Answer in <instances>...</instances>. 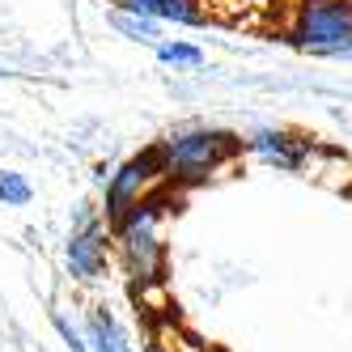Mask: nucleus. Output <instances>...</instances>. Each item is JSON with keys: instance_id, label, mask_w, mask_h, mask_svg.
I'll return each instance as SVG.
<instances>
[{"instance_id": "f257e3e1", "label": "nucleus", "mask_w": 352, "mask_h": 352, "mask_svg": "<svg viewBox=\"0 0 352 352\" xmlns=\"http://www.w3.org/2000/svg\"><path fill=\"white\" fill-rule=\"evenodd\" d=\"M170 204H179V191L157 187L148 199H140L136 208H128L119 221H111V246H115V263L123 267V276L132 280L136 297L148 289L166 285V267H170V250H166V234L162 225L174 212Z\"/></svg>"}, {"instance_id": "f03ea898", "label": "nucleus", "mask_w": 352, "mask_h": 352, "mask_svg": "<svg viewBox=\"0 0 352 352\" xmlns=\"http://www.w3.org/2000/svg\"><path fill=\"white\" fill-rule=\"evenodd\" d=\"M242 148L246 140L238 132L208 128V123H183V128H170L162 140H153L162 183L170 191H191L212 183L221 170H230L242 157Z\"/></svg>"}, {"instance_id": "7ed1b4c3", "label": "nucleus", "mask_w": 352, "mask_h": 352, "mask_svg": "<svg viewBox=\"0 0 352 352\" xmlns=\"http://www.w3.org/2000/svg\"><path fill=\"white\" fill-rule=\"evenodd\" d=\"M285 38L318 60H352V0H297L285 17Z\"/></svg>"}, {"instance_id": "20e7f679", "label": "nucleus", "mask_w": 352, "mask_h": 352, "mask_svg": "<svg viewBox=\"0 0 352 352\" xmlns=\"http://www.w3.org/2000/svg\"><path fill=\"white\" fill-rule=\"evenodd\" d=\"M64 263L68 276L77 285H102L115 263V246H111V225L94 204L72 208V230L64 238Z\"/></svg>"}, {"instance_id": "39448f33", "label": "nucleus", "mask_w": 352, "mask_h": 352, "mask_svg": "<svg viewBox=\"0 0 352 352\" xmlns=\"http://www.w3.org/2000/svg\"><path fill=\"white\" fill-rule=\"evenodd\" d=\"M157 187H166V183H162L157 153H153V144H148V148L132 153L128 162H119L107 174V183H102V208H98V212H102L107 225H111V221H119L128 208H136L140 199H148Z\"/></svg>"}, {"instance_id": "423d86ee", "label": "nucleus", "mask_w": 352, "mask_h": 352, "mask_svg": "<svg viewBox=\"0 0 352 352\" xmlns=\"http://www.w3.org/2000/svg\"><path fill=\"white\" fill-rule=\"evenodd\" d=\"M314 140L301 136V132H289V128H255L246 136V153L259 157L263 166L272 170H285V174H306L310 157H314Z\"/></svg>"}, {"instance_id": "0eeeda50", "label": "nucleus", "mask_w": 352, "mask_h": 352, "mask_svg": "<svg viewBox=\"0 0 352 352\" xmlns=\"http://www.w3.org/2000/svg\"><path fill=\"white\" fill-rule=\"evenodd\" d=\"M81 331H85V352H132V340L123 331V322L115 318L111 306H102V301H94L85 310Z\"/></svg>"}, {"instance_id": "6e6552de", "label": "nucleus", "mask_w": 352, "mask_h": 352, "mask_svg": "<svg viewBox=\"0 0 352 352\" xmlns=\"http://www.w3.org/2000/svg\"><path fill=\"white\" fill-rule=\"evenodd\" d=\"M115 9H132L153 21H170V26H204L208 21V5L204 0H115Z\"/></svg>"}, {"instance_id": "1a4fd4ad", "label": "nucleus", "mask_w": 352, "mask_h": 352, "mask_svg": "<svg viewBox=\"0 0 352 352\" xmlns=\"http://www.w3.org/2000/svg\"><path fill=\"white\" fill-rule=\"evenodd\" d=\"M111 26L123 34V38H132V43H162V21L153 17H144V13H132V9H115L111 13Z\"/></svg>"}, {"instance_id": "9d476101", "label": "nucleus", "mask_w": 352, "mask_h": 352, "mask_svg": "<svg viewBox=\"0 0 352 352\" xmlns=\"http://www.w3.org/2000/svg\"><path fill=\"white\" fill-rule=\"evenodd\" d=\"M157 60L166 68H199L204 64V52L195 43H183V38H162L157 43Z\"/></svg>"}, {"instance_id": "9b49d317", "label": "nucleus", "mask_w": 352, "mask_h": 352, "mask_svg": "<svg viewBox=\"0 0 352 352\" xmlns=\"http://www.w3.org/2000/svg\"><path fill=\"white\" fill-rule=\"evenodd\" d=\"M34 199V187L26 174H17V170H0V204L5 208H26Z\"/></svg>"}, {"instance_id": "f8f14e48", "label": "nucleus", "mask_w": 352, "mask_h": 352, "mask_svg": "<svg viewBox=\"0 0 352 352\" xmlns=\"http://www.w3.org/2000/svg\"><path fill=\"white\" fill-rule=\"evenodd\" d=\"M52 327L60 331V340H64L72 352H85V331H81V322L72 318L68 310H52Z\"/></svg>"}, {"instance_id": "ddd939ff", "label": "nucleus", "mask_w": 352, "mask_h": 352, "mask_svg": "<svg viewBox=\"0 0 352 352\" xmlns=\"http://www.w3.org/2000/svg\"><path fill=\"white\" fill-rule=\"evenodd\" d=\"M144 352H183V348H179V344H170V340H162V336H148Z\"/></svg>"}, {"instance_id": "4468645a", "label": "nucleus", "mask_w": 352, "mask_h": 352, "mask_svg": "<svg viewBox=\"0 0 352 352\" xmlns=\"http://www.w3.org/2000/svg\"><path fill=\"white\" fill-rule=\"evenodd\" d=\"M280 5H297V0H280Z\"/></svg>"}]
</instances>
